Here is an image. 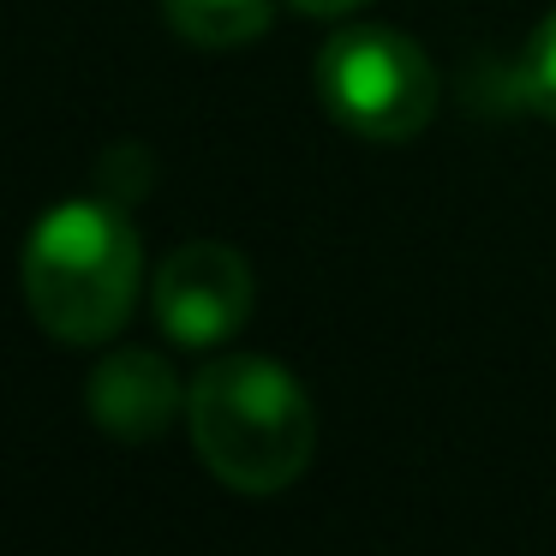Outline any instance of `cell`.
<instances>
[{"label":"cell","instance_id":"3","mask_svg":"<svg viewBox=\"0 0 556 556\" xmlns=\"http://www.w3.org/2000/svg\"><path fill=\"white\" fill-rule=\"evenodd\" d=\"M317 102L336 126L371 144H401L437 114V66L413 37L348 25L317 49Z\"/></svg>","mask_w":556,"mask_h":556},{"label":"cell","instance_id":"7","mask_svg":"<svg viewBox=\"0 0 556 556\" xmlns=\"http://www.w3.org/2000/svg\"><path fill=\"white\" fill-rule=\"evenodd\" d=\"M520 90L527 102L556 121V13H544V25L527 37V54H520Z\"/></svg>","mask_w":556,"mask_h":556},{"label":"cell","instance_id":"1","mask_svg":"<svg viewBox=\"0 0 556 556\" xmlns=\"http://www.w3.org/2000/svg\"><path fill=\"white\" fill-rule=\"evenodd\" d=\"M192 448L228 491L276 496L312 467L317 413L300 377L257 353H222L186 389Z\"/></svg>","mask_w":556,"mask_h":556},{"label":"cell","instance_id":"4","mask_svg":"<svg viewBox=\"0 0 556 556\" xmlns=\"http://www.w3.org/2000/svg\"><path fill=\"white\" fill-rule=\"evenodd\" d=\"M257 300L252 264L222 240H192L156 269V324L174 348H222L245 329Z\"/></svg>","mask_w":556,"mask_h":556},{"label":"cell","instance_id":"2","mask_svg":"<svg viewBox=\"0 0 556 556\" xmlns=\"http://www.w3.org/2000/svg\"><path fill=\"white\" fill-rule=\"evenodd\" d=\"M25 305L54 341L97 348L132 317L144 252H138L132 222L109 198H73L54 204L25 240Z\"/></svg>","mask_w":556,"mask_h":556},{"label":"cell","instance_id":"5","mask_svg":"<svg viewBox=\"0 0 556 556\" xmlns=\"http://www.w3.org/2000/svg\"><path fill=\"white\" fill-rule=\"evenodd\" d=\"M180 377L162 353L150 348H121L90 371V419L114 443H150L174 425L180 413Z\"/></svg>","mask_w":556,"mask_h":556},{"label":"cell","instance_id":"8","mask_svg":"<svg viewBox=\"0 0 556 556\" xmlns=\"http://www.w3.org/2000/svg\"><path fill=\"white\" fill-rule=\"evenodd\" d=\"M300 13H317V18H341V13H353V7H365V0H293Z\"/></svg>","mask_w":556,"mask_h":556},{"label":"cell","instance_id":"6","mask_svg":"<svg viewBox=\"0 0 556 556\" xmlns=\"http://www.w3.org/2000/svg\"><path fill=\"white\" fill-rule=\"evenodd\" d=\"M162 18L198 49H240L269 30V0H162Z\"/></svg>","mask_w":556,"mask_h":556}]
</instances>
